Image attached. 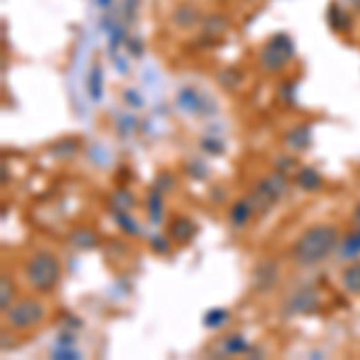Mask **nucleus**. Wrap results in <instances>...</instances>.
Returning a JSON list of instances; mask_svg holds the SVG:
<instances>
[{
	"label": "nucleus",
	"mask_w": 360,
	"mask_h": 360,
	"mask_svg": "<svg viewBox=\"0 0 360 360\" xmlns=\"http://www.w3.org/2000/svg\"><path fill=\"white\" fill-rule=\"evenodd\" d=\"M337 238H339V233L334 226L324 224V226L307 228V231L296 240V245H293V260H296V265L310 267V265L322 262L324 257L332 252V247L337 245Z\"/></svg>",
	"instance_id": "f257e3e1"
},
{
	"label": "nucleus",
	"mask_w": 360,
	"mask_h": 360,
	"mask_svg": "<svg viewBox=\"0 0 360 360\" xmlns=\"http://www.w3.org/2000/svg\"><path fill=\"white\" fill-rule=\"evenodd\" d=\"M24 274H27V281L34 291L46 293V291H53L55 283H58L60 265L53 255H48V252H37V255L29 260Z\"/></svg>",
	"instance_id": "f03ea898"
},
{
	"label": "nucleus",
	"mask_w": 360,
	"mask_h": 360,
	"mask_svg": "<svg viewBox=\"0 0 360 360\" xmlns=\"http://www.w3.org/2000/svg\"><path fill=\"white\" fill-rule=\"evenodd\" d=\"M44 315H46V305L39 298H22V301L15 303L8 310V322L15 329L24 332V329H32L37 324H41Z\"/></svg>",
	"instance_id": "7ed1b4c3"
},
{
	"label": "nucleus",
	"mask_w": 360,
	"mask_h": 360,
	"mask_svg": "<svg viewBox=\"0 0 360 360\" xmlns=\"http://www.w3.org/2000/svg\"><path fill=\"white\" fill-rule=\"evenodd\" d=\"M343 281H346V286L351 288V291L360 293V265L351 267V269L346 272V276H343Z\"/></svg>",
	"instance_id": "20e7f679"
}]
</instances>
